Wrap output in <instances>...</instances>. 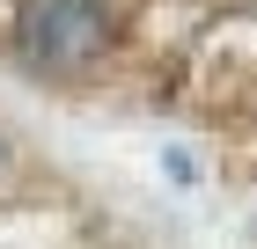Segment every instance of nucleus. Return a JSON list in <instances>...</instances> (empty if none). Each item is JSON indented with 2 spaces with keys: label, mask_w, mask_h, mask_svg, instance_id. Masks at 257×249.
<instances>
[{
  "label": "nucleus",
  "mask_w": 257,
  "mask_h": 249,
  "mask_svg": "<svg viewBox=\"0 0 257 249\" xmlns=\"http://www.w3.org/2000/svg\"><path fill=\"white\" fill-rule=\"evenodd\" d=\"M15 30H22V52L37 59V66L66 74V66H88L103 52L110 15H103V0H22Z\"/></svg>",
  "instance_id": "1"
}]
</instances>
